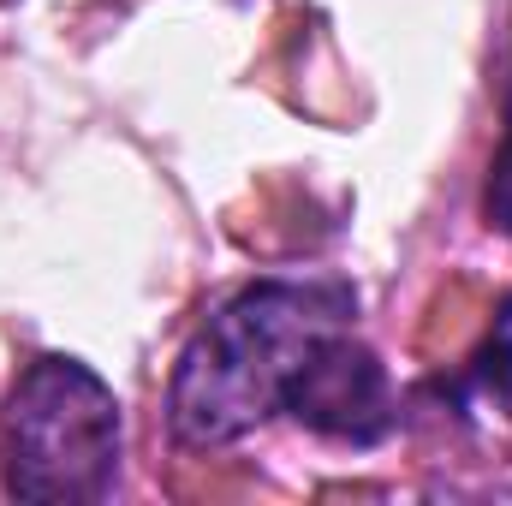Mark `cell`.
I'll list each match as a JSON object with an SVG mask.
<instances>
[{"label":"cell","instance_id":"2","mask_svg":"<svg viewBox=\"0 0 512 506\" xmlns=\"http://www.w3.org/2000/svg\"><path fill=\"white\" fill-rule=\"evenodd\" d=\"M126 423L114 387L66 352H42L0 411V483L30 506H84L114 495Z\"/></svg>","mask_w":512,"mask_h":506},{"label":"cell","instance_id":"3","mask_svg":"<svg viewBox=\"0 0 512 506\" xmlns=\"http://www.w3.org/2000/svg\"><path fill=\"white\" fill-rule=\"evenodd\" d=\"M280 411H292L304 429H316V435H328L340 447H376L399 423V399H393L387 364L364 340H352V328L316 346V358L286 387Z\"/></svg>","mask_w":512,"mask_h":506},{"label":"cell","instance_id":"4","mask_svg":"<svg viewBox=\"0 0 512 506\" xmlns=\"http://www.w3.org/2000/svg\"><path fill=\"white\" fill-rule=\"evenodd\" d=\"M477 387H483V399L512 423V298L501 304L495 334H489V346H483V358H477Z\"/></svg>","mask_w":512,"mask_h":506},{"label":"cell","instance_id":"1","mask_svg":"<svg viewBox=\"0 0 512 506\" xmlns=\"http://www.w3.org/2000/svg\"><path fill=\"white\" fill-rule=\"evenodd\" d=\"M358 292L328 274H274L239 286L185 340L167 381V429L179 447H233L286 405V387L322 340L346 334Z\"/></svg>","mask_w":512,"mask_h":506},{"label":"cell","instance_id":"5","mask_svg":"<svg viewBox=\"0 0 512 506\" xmlns=\"http://www.w3.org/2000/svg\"><path fill=\"white\" fill-rule=\"evenodd\" d=\"M489 215L512 233V84H507V143H501V161H495V179H489Z\"/></svg>","mask_w":512,"mask_h":506}]
</instances>
